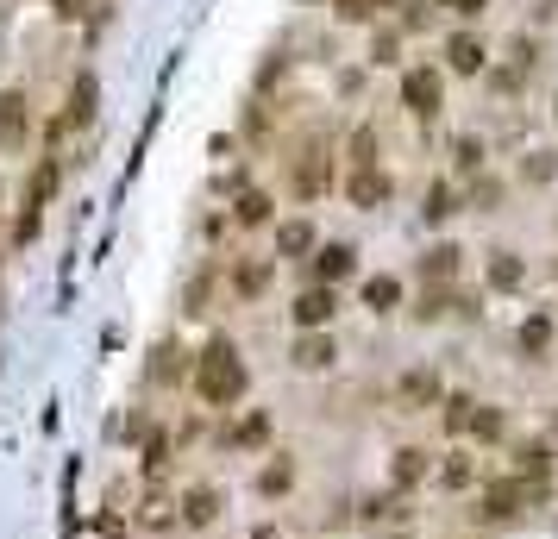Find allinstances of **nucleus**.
Listing matches in <instances>:
<instances>
[{
  "instance_id": "1",
  "label": "nucleus",
  "mask_w": 558,
  "mask_h": 539,
  "mask_svg": "<svg viewBox=\"0 0 558 539\" xmlns=\"http://www.w3.org/2000/svg\"><path fill=\"white\" fill-rule=\"evenodd\" d=\"M245 389H251V370L239 364V345L207 339L201 358H195V395L207 408H232V402H245Z\"/></svg>"
},
{
  "instance_id": "2",
  "label": "nucleus",
  "mask_w": 558,
  "mask_h": 539,
  "mask_svg": "<svg viewBox=\"0 0 558 539\" xmlns=\"http://www.w3.org/2000/svg\"><path fill=\"white\" fill-rule=\"evenodd\" d=\"M527 483L521 477H502V483H490V489H483V502H477V514H483V521H490V527H502V521H521V514H527Z\"/></svg>"
},
{
  "instance_id": "3",
  "label": "nucleus",
  "mask_w": 558,
  "mask_h": 539,
  "mask_svg": "<svg viewBox=\"0 0 558 539\" xmlns=\"http://www.w3.org/2000/svg\"><path fill=\"white\" fill-rule=\"evenodd\" d=\"M402 101L421 113V120H433V113L446 107V76H439V69H427V63L408 69V76H402Z\"/></svg>"
},
{
  "instance_id": "4",
  "label": "nucleus",
  "mask_w": 558,
  "mask_h": 539,
  "mask_svg": "<svg viewBox=\"0 0 558 539\" xmlns=\"http://www.w3.org/2000/svg\"><path fill=\"white\" fill-rule=\"evenodd\" d=\"M289 314H295L301 333H327V320L339 314V295L314 283V289H301V295H295V308H289Z\"/></svg>"
},
{
  "instance_id": "5",
  "label": "nucleus",
  "mask_w": 558,
  "mask_h": 539,
  "mask_svg": "<svg viewBox=\"0 0 558 539\" xmlns=\"http://www.w3.org/2000/svg\"><path fill=\"white\" fill-rule=\"evenodd\" d=\"M220 508H226V489H220V483H195V489H182V527H214V521H220Z\"/></svg>"
},
{
  "instance_id": "6",
  "label": "nucleus",
  "mask_w": 558,
  "mask_h": 539,
  "mask_svg": "<svg viewBox=\"0 0 558 539\" xmlns=\"http://www.w3.org/2000/svg\"><path fill=\"white\" fill-rule=\"evenodd\" d=\"M427 477H433V452H427V445H395V452H389V483L395 489H414Z\"/></svg>"
},
{
  "instance_id": "7",
  "label": "nucleus",
  "mask_w": 558,
  "mask_h": 539,
  "mask_svg": "<svg viewBox=\"0 0 558 539\" xmlns=\"http://www.w3.org/2000/svg\"><path fill=\"white\" fill-rule=\"evenodd\" d=\"M515 345H521V358H527V364H540L546 351L558 345V314H527V320H521V333H515Z\"/></svg>"
},
{
  "instance_id": "8",
  "label": "nucleus",
  "mask_w": 558,
  "mask_h": 539,
  "mask_svg": "<svg viewBox=\"0 0 558 539\" xmlns=\"http://www.w3.org/2000/svg\"><path fill=\"white\" fill-rule=\"evenodd\" d=\"M95 107H101V82H95V69H82V76L69 82V107H63V126H95Z\"/></svg>"
},
{
  "instance_id": "9",
  "label": "nucleus",
  "mask_w": 558,
  "mask_h": 539,
  "mask_svg": "<svg viewBox=\"0 0 558 539\" xmlns=\"http://www.w3.org/2000/svg\"><path fill=\"white\" fill-rule=\"evenodd\" d=\"M352 270H358V251H352V245H320V251H314V283H320V289L345 283Z\"/></svg>"
},
{
  "instance_id": "10",
  "label": "nucleus",
  "mask_w": 558,
  "mask_h": 539,
  "mask_svg": "<svg viewBox=\"0 0 558 539\" xmlns=\"http://www.w3.org/2000/svg\"><path fill=\"white\" fill-rule=\"evenodd\" d=\"M333 358H339V351H333L327 333H301V339L289 345V364H295V370H314V377H320V370H333Z\"/></svg>"
},
{
  "instance_id": "11",
  "label": "nucleus",
  "mask_w": 558,
  "mask_h": 539,
  "mask_svg": "<svg viewBox=\"0 0 558 539\" xmlns=\"http://www.w3.org/2000/svg\"><path fill=\"white\" fill-rule=\"evenodd\" d=\"M226 445H239V452H264V445H270V414L264 408H245L239 420H232Z\"/></svg>"
},
{
  "instance_id": "12",
  "label": "nucleus",
  "mask_w": 558,
  "mask_h": 539,
  "mask_svg": "<svg viewBox=\"0 0 558 539\" xmlns=\"http://www.w3.org/2000/svg\"><path fill=\"white\" fill-rule=\"evenodd\" d=\"M314 251H320L314 220H283L276 226V257H314Z\"/></svg>"
},
{
  "instance_id": "13",
  "label": "nucleus",
  "mask_w": 558,
  "mask_h": 539,
  "mask_svg": "<svg viewBox=\"0 0 558 539\" xmlns=\"http://www.w3.org/2000/svg\"><path fill=\"white\" fill-rule=\"evenodd\" d=\"M26 132H32L26 95H7V101H0V145H7V151H19V145H26Z\"/></svg>"
},
{
  "instance_id": "14",
  "label": "nucleus",
  "mask_w": 558,
  "mask_h": 539,
  "mask_svg": "<svg viewBox=\"0 0 558 539\" xmlns=\"http://www.w3.org/2000/svg\"><path fill=\"white\" fill-rule=\"evenodd\" d=\"M433 477H439V489H452V496H458V489H477V458L471 452H452V458L433 464Z\"/></svg>"
},
{
  "instance_id": "15",
  "label": "nucleus",
  "mask_w": 558,
  "mask_h": 539,
  "mask_svg": "<svg viewBox=\"0 0 558 539\" xmlns=\"http://www.w3.org/2000/svg\"><path fill=\"white\" fill-rule=\"evenodd\" d=\"M289 489H295V458L276 452V458L264 464V471H258V496H264V502H276V496H289Z\"/></svg>"
},
{
  "instance_id": "16",
  "label": "nucleus",
  "mask_w": 558,
  "mask_h": 539,
  "mask_svg": "<svg viewBox=\"0 0 558 539\" xmlns=\"http://www.w3.org/2000/svg\"><path fill=\"white\" fill-rule=\"evenodd\" d=\"M402 276H370V283H364V308L370 314H395V308H402Z\"/></svg>"
},
{
  "instance_id": "17",
  "label": "nucleus",
  "mask_w": 558,
  "mask_h": 539,
  "mask_svg": "<svg viewBox=\"0 0 558 539\" xmlns=\"http://www.w3.org/2000/svg\"><path fill=\"white\" fill-rule=\"evenodd\" d=\"M471 439H477V445H502V439H508V414H502L496 402H477V414H471Z\"/></svg>"
},
{
  "instance_id": "18",
  "label": "nucleus",
  "mask_w": 558,
  "mask_h": 539,
  "mask_svg": "<svg viewBox=\"0 0 558 539\" xmlns=\"http://www.w3.org/2000/svg\"><path fill=\"white\" fill-rule=\"evenodd\" d=\"M389 201V176L383 170H352V207H383Z\"/></svg>"
},
{
  "instance_id": "19",
  "label": "nucleus",
  "mask_w": 558,
  "mask_h": 539,
  "mask_svg": "<svg viewBox=\"0 0 558 539\" xmlns=\"http://www.w3.org/2000/svg\"><path fill=\"white\" fill-rule=\"evenodd\" d=\"M458 264H464V251H458V245H433V251L421 257V276H427V283H452Z\"/></svg>"
},
{
  "instance_id": "20",
  "label": "nucleus",
  "mask_w": 558,
  "mask_h": 539,
  "mask_svg": "<svg viewBox=\"0 0 558 539\" xmlns=\"http://www.w3.org/2000/svg\"><path fill=\"white\" fill-rule=\"evenodd\" d=\"M471 414H477V395H446L439 402V427L458 439V433H471Z\"/></svg>"
},
{
  "instance_id": "21",
  "label": "nucleus",
  "mask_w": 558,
  "mask_h": 539,
  "mask_svg": "<svg viewBox=\"0 0 558 539\" xmlns=\"http://www.w3.org/2000/svg\"><path fill=\"white\" fill-rule=\"evenodd\" d=\"M446 63L458 69V76H483V44H477L471 32H464V38H452V44H446Z\"/></svg>"
},
{
  "instance_id": "22",
  "label": "nucleus",
  "mask_w": 558,
  "mask_h": 539,
  "mask_svg": "<svg viewBox=\"0 0 558 539\" xmlns=\"http://www.w3.org/2000/svg\"><path fill=\"white\" fill-rule=\"evenodd\" d=\"M289 182H295V195H308V201H314L320 189H327V157L308 151V163H295V176H289Z\"/></svg>"
},
{
  "instance_id": "23",
  "label": "nucleus",
  "mask_w": 558,
  "mask_h": 539,
  "mask_svg": "<svg viewBox=\"0 0 558 539\" xmlns=\"http://www.w3.org/2000/svg\"><path fill=\"white\" fill-rule=\"evenodd\" d=\"M270 214H276V201H270L264 189H245V195H239V207H232V220H239V226H264Z\"/></svg>"
},
{
  "instance_id": "24",
  "label": "nucleus",
  "mask_w": 558,
  "mask_h": 539,
  "mask_svg": "<svg viewBox=\"0 0 558 539\" xmlns=\"http://www.w3.org/2000/svg\"><path fill=\"white\" fill-rule=\"evenodd\" d=\"M57 182H63V170H57V157H44L38 170H32V189H26V207H44L57 195Z\"/></svg>"
},
{
  "instance_id": "25",
  "label": "nucleus",
  "mask_w": 558,
  "mask_h": 539,
  "mask_svg": "<svg viewBox=\"0 0 558 539\" xmlns=\"http://www.w3.org/2000/svg\"><path fill=\"white\" fill-rule=\"evenodd\" d=\"M421 214H427L433 226L458 214V189H452V182H446V176H439V182H433V189H427V207H421Z\"/></svg>"
},
{
  "instance_id": "26",
  "label": "nucleus",
  "mask_w": 558,
  "mask_h": 539,
  "mask_svg": "<svg viewBox=\"0 0 558 539\" xmlns=\"http://www.w3.org/2000/svg\"><path fill=\"white\" fill-rule=\"evenodd\" d=\"M521 276H527V264L515 251H496L490 257V289H521Z\"/></svg>"
},
{
  "instance_id": "27",
  "label": "nucleus",
  "mask_w": 558,
  "mask_h": 539,
  "mask_svg": "<svg viewBox=\"0 0 558 539\" xmlns=\"http://www.w3.org/2000/svg\"><path fill=\"white\" fill-rule=\"evenodd\" d=\"M452 157H458V176H477L483 170V138H471V132L452 138Z\"/></svg>"
},
{
  "instance_id": "28",
  "label": "nucleus",
  "mask_w": 558,
  "mask_h": 539,
  "mask_svg": "<svg viewBox=\"0 0 558 539\" xmlns=\"http://www.w3.org/2000/svg\"><path fill=\"white\" fill-rule=\"evenodd\" d=\"M496 201H502V182L496 176H477L471 182V207H477V214H496Z\"/></svg>"
},
{
  "instance_id": "29",
  "label": "nucleus",
  "mask_w": 558,
  "mask_h": 539,
  "mask_svg": "<svg viewBox=\"0 0 558 539\" xmlns=\"http://www.w3.org/2000/svg\"><path fill=\"white\" fill-rule=\"evenodd\" d=\"M232 283H239V295H264V289H270V264H239Z\"/></svg>"
},
{
  "instance_id": "30",
  "label": "nucleus",
  "mask_w": 558,
  "mask_h": 539,
  "mask_svg": "<svg viewBox=\"0 0 558 539\" xmlns=\"http://www.w3.org/2000/svg\"><path fill=\"white\" fill-rule=\"evenodd\" d=\"M352 170H377V132H370V126L352 138Z\"/></svg>"
},
{
  "instance_id": "31",
  "label": "nucleus",
  "mask_w": 558,
  "mask_h": 539,
  "mask_svg": "<svg viewBox=\"0 0 558 539\" xmlns=\"http://www.w3.org/2000/svg\"><path fill=\"white\" fill-rule=\"evenodd\" d=\"M439 383L427 377V370H414V377H402V402H433Z\"/></svg>"
},
{
  "instance_id": "32",
  "label": "nucleus",
  "mask_w": 558,
  "mask_h": 539,
  "mask_svg": "<svg viewBox=\"0 0 558 539\" xmlns=\"http://www.w3.org/2000/svg\"><path fill=\"white\" fill-rule=\"evenodd\" d=\"M176 358H182V351H176V345H164V351L151 358V377H157V383H176V377H182V364H176Z\"/></svg>"
},
{
  "instance_id": "33",
  "label": "nucleus",
  "mask_w": 558,
  "mask_h": 539,
  "mask_svg": "<svg viewBox=\"0 0 558 539\" xmlns=\"http://www.w3.org/2000/svg\"><path fill=\"white\" fill-rule=\"evenodd\" d=\"M164 464H170V439L157 433V439H145V471L157 477V471H164Z\"/></svg>"
},
{
  "instance_id": "34",
  "label": "nucleus",
  "mask_w": 558,
  "mask_h": 539,
  "mask_svg": "<svg viewBox=\"0 0 558 539\" xmlns=\"http://www.w3.org/2000/svg\"><path fill=\"white\" fill-rule=\"evenodd\" d=\"M38 226H44V207H26V214H19V232H13V239H19V245H32V239H38Z\"/></svg>"
},
{
  "instance_id": "35",
  "label": "nucleus",
  "mask_w": 558,
  "mask_h": 539,
  "mask_svg": "<svg viewBox=\"0 0 558 539\" xmlns=\"http://www.w3.org/2000/svg\"><path fill=\"white\" fill-rule=\"evenodd\" d=\"M377 13V0H339V19H370Z\"/></svg>"
},
{
  "instance_id": "36",
  "label": "nucleus",
  "mask_w": 558,
  "mask_h": 539,
  "mask_svg": "<svg viewBox=\"0 0 558 539\" xmlns=\"http://www.w3.org/2000/svg\"><path fill=\"white\" fill-rule=\"evenodd\" d=\"M552 176V157L546 151H533V163H527V182H546Z\"/></svg>"
},
{
  "instance_id": "37",
  "label": "nucleus",
  "mask_w": 558,
  "mask_h": 539,
  "mask_svg": "<svg viewBox=\"0 0 558 539\" xmlns=\"http://www.w3.org/2000/svg\"><path fill=\"white\" fill-rule=\"evenodd\" d=\"M57 7V19H76V13H88V0H51Z\"/></svg>"
},
{
  "instance_id": "38",
  "label": "nucleus",
  "mask_w": 558,
  "mask_h": 539,
  "mask_svg": "<svg viewBox=\"0 0 558 539\" xmlns=\"http://www.w3.org/2000/svg\"><path fill=\"white\" fill-rule=\"evenodd\" d=\"M452 7H458V13H464V19H477V13H483V7H490V0H452Z\"/></svg>"
},
{
  "instance_id": "39",
  "label": "nucleus",
  "mask_w": 558,
  "mask_h": 539,
  "mask_svg": "<svg viewBox=\"0 0 558 539\" xmlns=\"http://www.w3.org/2000/svg\"><path fill=\"white\" fill-rule=\"evenodd\" d=\"M251 539H276V527H258V533H251Z\"/></svg>"
},
{
  "instance_id": "40",
  "label": "nucleus",
  "mask_w": 558,
  "mask_h": 539,
  "mask_svg": "<svg viewBox=\"0 0 558 539\" xmlns=\"http://www.w3.org/2000/svg\"><path fill=\"white\" fill-rule=\"evenodd\" d=\"M389 539H414V533H389Z\"/></svg>"
}]
</instances>
